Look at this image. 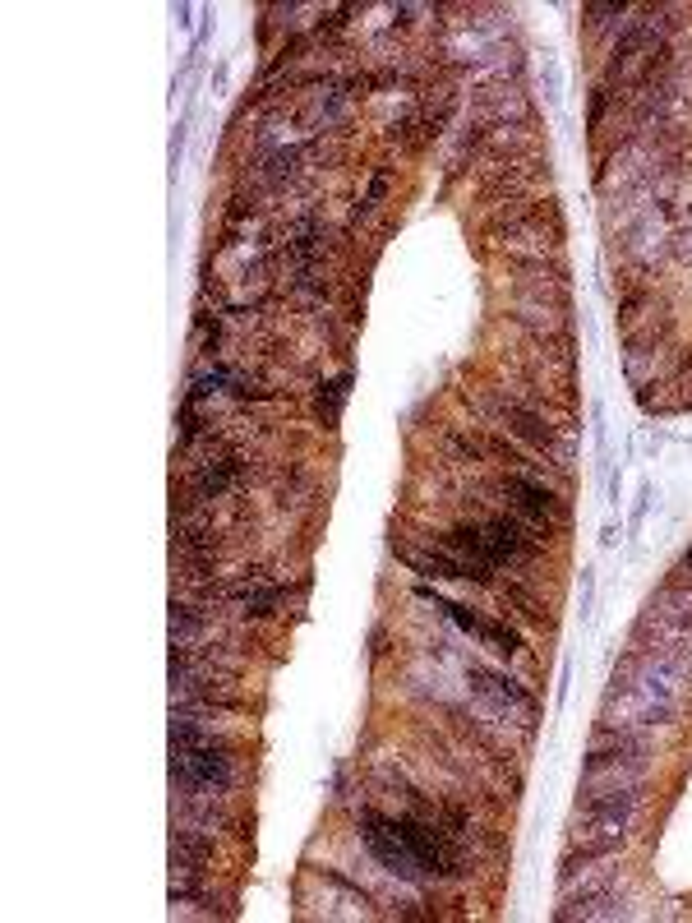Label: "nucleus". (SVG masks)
Masks as SVG:
<instances>
[{
  "mask_svg": "<svg viewBox=\"0 0 692 923\" xmlns=\"http://www.w3.org/2000/svg\"><path fill=\"white\" fill-rule=\"evenodd\" d=\"M365 845L388 873L406 882H425V877H448L457 873V854L448 850L439 827L430 822H411V817H383L365 813Z\"/></svg>",
  "mask_w": 692,
  "mask_h": 923,
  "instance_id": "1",
  "label": "nucleus"
},
{
  "mask_svg": "<svg viewBox=\"0 0 692 923\" xmlns=\"http://www.w3.org/2000/svg\"><path fill=\"white\" fill-rule=\"evenodd\" d=\"M171 771L190 790H222L231 780V762L217 744H208L190 720L171 725Z\"/></svg>",
  "mask_w": 692,
  "mask_h": 923,
  "instance_id": "2",
  "label": "nucleus"
},
{
  "mask_svg": "<svg viewBox=\"0 0 692 923\" xmlns=\"http://www.w3.org/2000/svg\"><path fill=\"white\" fill-rule=\"evenodd\" d=\"M508 494H517V504H522L526 513H536V517H549V513H554V494H549L545 485H536V480L508 476Z\"/></svg>",
  "mask_w": 692,
  "mask_h": 923,
  "instance_id": "3",
  "label": "nucleus"
}]
</instances>
